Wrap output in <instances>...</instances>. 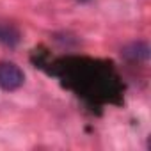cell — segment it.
I'll use <instances>...</instances> for the list:
<instances>
[{
    "mask_svg": "<svg viewBox=\"0 0 151 151\" xmlns=\"http://www.w3.org/2000/svg\"><path fill=\"white\" fill-rule=\"evenodd\" d=\"M23 82H25V75L20 69V66L9 60L0 62V89L16 91L23 86Z\"/></svg>",
    "mask_w": 151,
    "mask_h": 151,
    "instance_id": "1",
    "label": "cell"
},
{
    "mask_svg": "<svg viewBox=\"0 0 151 151\" xmlns=\"http://www.w3.org/2000/svg\"><path fill=\"white\" fill-rule=\"evenodd\" d=\"M20 39H22L20 30L14 25H11V23H0V45L14 48L20 43Z\"/></svg>",
    "mask_w": 151,
    "mask_h": 151,
    "instance_id": "3",
    "label": "cell"
},
{
    "mask_svg": "<svg viewBox=\"0 0 151 151\" xmlns=\"http://www.w3.org/2000/svg\"><path fill=\"white\" fill-rule=\"evenodd\" d=\"M121 55L130 59V60H147L149 59V46L142 41L132 43L121 50Z\"/></svg>",
    "mask_w": 151,
    "mask_h": 151,
    "instance_id": "2",
    "label": "cell"
}]
</instances>
